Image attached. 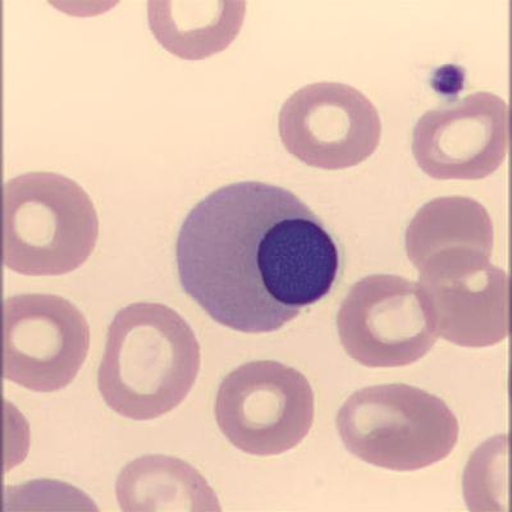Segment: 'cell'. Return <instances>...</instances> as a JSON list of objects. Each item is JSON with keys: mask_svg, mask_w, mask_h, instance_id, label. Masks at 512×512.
I'll list each match as a JSON object with an SVG mask.
<instances>
[{"mask_svg": "<svg viewBox=\"0 0 512 512\" xmlns=\"http://www.w3.org/2000/svg\"><path fill=\"white\" fill-rule=\"evenodd\" d=\"M314 413L308 378L278 361L241 365L223 379L217 393L218 427L245 454H285L308 436Z\"/></svg>", "mask_w": 512, "mask_h": 512, "instance_id": "obj_5", "label": "cell"}, {"mask_svg": "<svg viewBox=\"0 0 512 512\" xmlns=\"http://www.w3.org/2000/svg\"><path fill=\"white\" fill-rule=\"evenodd\" d=\"M3 337V377L34 392L67 387L90 346L88 320L57 295L9 297L4 301Z\"/></svg>", "mask_w": 512, "mask_h": 512, "instance_id": "obj_7", "label": "cell"}, {"mask_svg": "<svg viewBox=\"0 0 512 512\" xmlns=\"http://www.w3.org/2000/svg\"><path fill=\"white\" fill-rule=\"evenodd\" d=\"M182 288L209 317L245 333L278 331L329 295L342 256L291 191L258 181L221 187L178 232Z\"/></svg>", "mask_w": 512, "mask_h": 512, "instance_id": "obj_1", "label": "cell"}, {"mask_svg": "<svg viewBox=\"0 0 512 512\" xmlns=\"http://www.w3.org/2000/svg\"><path fill=\"white\" fill-rule=\"evenodd\" d=\"M99 219L86 191L66 176L26 173L3 187V263L24 276H62L89 259Z\"/></svg>", "mask_w": 512, "mask_h": 512, "instance_id": "obj_3", "label": "cell"}, {"mask_svg": "<svg viewBox=\"0 0 512 512\" xmlns=\"http://www.w3.org/2000/svg\"><path fill=\"white\" fill-rule=\"evenodd\" d=\"M200 365L199 342L180 314L163 304H131L109 324L99 392L117 414L152 420L186 399Z\"/></svg>", "mask_w": 512, "mask_h": 512, "instance_id": "obj_2", "label": "cell"}, {"mask_svg": "<svg viewBox=\"0 0 512 512\" xmlns=\"http://www.w3.org/2000/svg\"><path fill=\"white\" fill-rule=\"evenodd\" d=\"M116 492L122 511L221 510L198 470L177 457L148 455L123 468Z\"/></svg>", "mask_w": 512, "mask_h": 512, "instance_id": "obj_8", "label": "cell"}, {"mask_svg": "<svg viewBox=\"0 0 512 512\" xmlns=\"http://www.w3.org/2000/svg\"><path fill=\"white\" fill-rule=\"evenodd\" d=\"M337 329L347 354L370 368L413 364L440 336L433 301L414 283L390 276L370 277L352 288Z\"/></svg>", "mask_w": 512, "mask_h": 512, "instance_id": "obj_6", "label": "cell"}, {"mask_svg": "<svg viewBox=\"0 0 512 512\" xmlns=\"http://www.w3.org/2000/svg\"><path fill=\"white\" fill-rule=\"evenodd\" d=\"M347 450L379 468L411 472L440 463L459 440V422L440 397L409 384L363 388L342 405Z\"/></svg>", "mask_w": 512, "mask_h": 512, "instance_id": "obj_4", "label": "cell"}, {"mask_svg": "<svg viewBox=\"0 0 512 512\" xmlns=\"http://www.w3.org/2000/svg\"><path fill=\"white\" fill-rule=\"evenodd\" d=\"M210 2H150L149 24L169 53L201 59L226 47L233 36L221 31L223 11Z\"/></svg>", "mask_w": 512, "mask_h": 512, "instance_id": "obj_9", "label": "cell"}]
</instances>
